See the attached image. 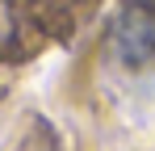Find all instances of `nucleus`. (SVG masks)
<instances>
[{
	"instance_id": "1",
	"label": "nucleus",
	"mask_w": 155,
	"mask_h": 151,
	"mask_svg": "<svg viewBox=\"0 0 155 151\" xmlns=\"http://www.w3.org/2000/svg\"><path fill=\"white\" fill-rule=\"evenodd\" d=\"M113 42L130 67L155 63V0H130L117 17Z\"/></svg>"
},
{
	"instance_id": "2",
	"label": "nucleus",
	"mask_w": 155,
	"mask_h": 151,
	"mask_svg": "<svg viewBox=\"0 0 155 151\" xmlns=\"http://www.w3.org/2000/svg\"><path fill=\"white\" fill-rule=\"evenodd\" d=\"M13 38H17V21H13V4L8 0H0V55L13 46Z\"/></svg>"
}]
</instances>
